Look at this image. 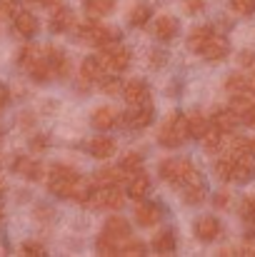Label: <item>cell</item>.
Returning <instances> with one entry per match:
<instances>
[{
  "label": "cell",
  "mask_w": 255,
  "mask_h": 257,
  "mask_svg": "<svg viewBox=\"0 0 255 257\" xmlns=\"http://www.w3.org/2000/svg\"><path fill=\"white\" fill-rule=\"evenodd\" d=\"M120 122L130 130H143L153 122V107L148 102L143 105H130L128 112H120Z\"/></svg>",
  "instance_id": "ba28073f"
},
{
  "label": "cell",
  "mask_w": 255,
  "mask_h": 257,
  "mask_svg": "<svg viewBox=\"0 0 255 257\" xmlns=\"http://www.w3.org/2000/svg\"><path fill=\"white\" fill-rule=\"evenodd\" d=\"M125 177H133V175H128V172L118 165V168H105V170L95 172L93 182H95V187H103V185H120Z\"/></svg>",
  "instance_id": "cb8c5ba5"
},
{
  "label": "cell",
  "mask_w": 255,
  "mask_h": 257,
  "mask_svg": "<svg viewBox=\"0 0 255 257\" xmlns=\"http://www.w3.org/2000/svg\"><path fill=\"white\" fill-rule=\"evenodd\" d=\"M123 97L128 105H143L148 102V85L143 80H130L123 85Z\"/></svg>",
  "instance_id": "44dd1931"
},
{
  "label": "cell",
  "mask_w": 255,
  "mask_h": 257,
  "mask_svg": "<svg viewBox=\"0 0 255 257\" xmlns=\"http://www.w3.org/2000/svg\"><path fill=\"white\" fill-rule=\"evenodd\" d=\"M230 170H233V158L230 155H225V158H220L215 163V175L220 180H230Z\"/></svg>",
  "instance_id": "f35d334b"
},
{
  "label": "cell",
  "mask_w": 255,
  "mask_h": 257,
  "mask_svg": "<svg viewBox=\"0 0 255 257\" xmlns=\"http://www.w3.org/2000/svg\"><path fill=\"white\" fill-rule=\"evenodd\" d=\"M23 252H25V255H45V247L38 245V242H25V245H23Z\"/></svg>",
  "instance_id": "b9f144b4"
},
{
  "label": "cell",
  "mask_w": 255,
  "mask_h": 257,
  "mask_svg": "<svg viewBox=\"0 0 255 257\" xmlns=\"http://www.w3.org/2000/svg\"><path fill=\"white\" fill-rule=\"evenodd\" d=\"M220 220L215 217V215H203V217H198V222H195V237L198 240H203V242H213V240H218L220 237Z\"/></svg>",
  "instance_id": "7c38bea8"
},
{
  "label": "cell",
  "mask_w": 255,
  "mask_h": 257,
  "mask_svg": "<svg viewBox=\"0 0 255 257\" xmlns=\"http://www.w3.org/2000/svg\"><path fill=\"white\" fill-rule=\"evenodd\" d=\"M158 255H170L175 247H178V240H175V232L173 230H163L153 237V245H150Z\"/></svg>",
  "instance_id": "4316f807"
},
{
  "label": "cell",
  "mask_w": 255,
  "mask_h": 257,
  "mask_svg": "<svg viewBox=\"0 0 255 257\" xmlns=\"http://www.w3.org/2000/svg\"><path fill=\"white\" fill-rule=\"evenodd\" d=\"M230 8H233L238 15H253L255 0H230Z\"/></svg>",
  "instance_id": "60d3db41"
},
{
  "label": "cell",
  "mask_w": 255,
  "mask_h": 257,
  "mask_svg": "<svg viewBox=\"0 0 255 257\" xmlns=\"http://www.w3.org/2000/svg\"><path fill=\"white\" fill-rule=\"evenodd\" d=\"M25 70H28V75L35 80V83H48L55 73H53V65H50V60H48V55H40L38 50H35V55L23 65Z\"/></svg>",
  "instance_id": "9c48e42d"
},
{
  "label": "cell",
  "mask_w": 255,
  "mask_h": 257,
  "mask_svg": "<svg viewBox=\"0 0 255 257\" xmlns=\"http://www.w3.org/2000/svg\"><path fill=\"white\" fill-rule=\"evenodd\" d=\"M75 28V15L70 8H55V13L50 15V30L53 33H68Z\"/></svg>",
  "instance_id": "d6986e66"
},
{
  "label": "cell",
  "mask_w": 255,
  "mask_h": 257,
  "mask_svg": "<svg viewBox=\"0 0 255 257\" xmlns=\"http://www.w3.org/2000/svg\"><path fill=\"white\" fill-rule=\"evenodd\" d=\"M125 192L120 190V185H103V187H95L93 190V197H90V207L95 210H120L125 205Z\"/></svg>",
  "instance_id": "8992f818"
},
{
  "label": "cell",
  "mask_w": 255,
  "mask_h": 257,
  "mask_svg": "<svg viewBox=\"0 0 255 257\" xmlns=\"http://www.w3.org/2000/svg\"><path fill=\"white\" fill-rule=\"evenodd\" d=\"M80 172L75 168H68V165H53L50 168V175H48V190L55 195V197H73L78 185H80Z\"/></svg>",
  "instance_id": "7a4b0ae2"
},
{
  "label": "cell",
  "mask_w": 255,
  "mask_h": 257,
  "mask_svg": "<svg viewBox=\"0 0 255 257\" xmlns=\"http://www.w3.org/2000/svg\"><path fill=\"white\" fill-rule=\"evenodd\" d=\"M78 38H80L83 43L95 45V48H108V45L118 43L120 33H118L115 28H110V25H100V23H95V20H88V23H83V25L78 28Z\"/></svg>",
  "instance_id": "5b68a950"
},
{
  "label": "cell",
  "mask_w": 255,
  "mask_h": 257,
  "mask_svg": "<svg viewBox=\"0 0 255 257\" xmlns=\"http://www.w3.org/2000/svg\"><path fill=\"white\" fill-rule=\"evenodd\" d=\"M20 3L18 0H0V20H8V18H15L18 15V8Z\"/></svg>",
  "instance_id": "ab89813d"
},
{
  "label": "cell",
  "mask_w": 255,
  "mask_h": 257,
  "mask_svg": "<svg viewBox=\"0 0 255 257\" xmlns=\"http://www.w3.org/2000/svg\"><path fill=\"white\" fill-rule=\"evenodd\" d=\"M248 90L255 95V68L250 70V75H248Z\"/></svg>",
  "instance_id": "7dc6e473"
},
{
  "label": "cell",
  "mask_w": 255,
  "mask_h": 257,
  "mask_svg": "<svg viewBox=\"0 0 255 257\" xmlns=\"http://www.w3.org/2000/svg\"><path fill=\"white\" fill-rule=\"evenodd\" d=\"M115 0H85V10L90 18H100V15H108L113 10Z\"/></svg>",
  "instance_id": "1f68e13d"
},
{
  "label": "cell",
  "mask_w": 255,
  "mask_h": 257,
  "mask_svg": "<svg viewBox=\"0 0 255 257\" xmlns=\"http://www.w3.org/2000/svg\"><path fill=\"white\" fill-rule=\"evenodd\" d=\"M205 195H208V190H205V182H203L200 175L183 187V200H185L188 205H200V202L205 200Z\"/></svg>",
  "instance_id": "603a6c76"
},
{
  "label": "cell",
  "mask_w": 255,
  "mask_h": 257,
  "mask_svg": "<svg viewBox=\"0 0 255 257\" xmlns=\"http://www.w3.org/2000/svg\"><path fill=\"white\" fill-rule=\"evenodd\" d=\"M13 28L18 35L23 38H33L38 33V18L30 13V10H18V15L13 18Z\"/></svg>",
  "instance_id": "2e32d148"
},
{
  "label": "cell",
  "mask_w": 255,
  "mask_h": 257,
  "mask_svg": "<svg viewBox=\"0 0 255 257\" xmlns=\"http://www.w3.org/2000/svg\"><path fill=\"white\" fill-rule=\"evenodd\" d=\"M125 240H130L128 220L123 215H110L105 227H103V232H100V237H98V242H95V250L100 255H115Z\"/></svg>",
  "instance_id": "6da1fadb"
},
{
  "label": "cell",
  "mask_w": 255,
  "mask_h": 257,
  "mask_svg": "<svg viewBox=\"0 0 255 257\" xmlns=\"http://www.w3.org/2000/svg\"><path fill=\"white\" fill-rule=\"evenodd\" d=\"M225 90H228L230 95H235V92H250V90H248V75H238V73L228 75Z\"/></svg>",
  "instance_id": "d6a6232c"
},
{
  "label": "cell",
  "mask_w": 255,
  "mask_h": 257,
  "mask_svg": "<svg viewBox=\"0 0 255 257\" xmlns=\"http://www.w3.org/2000/svg\"><path fill=\"white\" fill-rule=\"evenodd\" d=\"M90 122H93L95 130H103L105 133V130H113L120 122V112H115L113 107H98V110H93Z\"/></svg>",
  "instance_id": "9a60e30c"
},
{
  "label": "cell",
  "mask_w": 255,
  "mask_h": 257,
  "mask_svg": "<svg viewBox=\"0 0 255 257\" xmlns=\"http://www.w3.org/2000/svg\"><path fill=\"white\" fill-rule=\"evenodd\" d=\"M240 63H243L245 68H250V70H253V68H255V53H250V50L240 53Z\"/></svg>",
  "instance_id": "ee69618b"
},
{
  "label": "cell",
  "mask_w": 255,
  "mask_h": 257,
  "mask_svg": "<svg viewBox=\"0 0 255 257\" xmlns=\"http://www.w3.org/2000/svg\"><path fill=\"white\" fill-rule=\"evenodd\" d=\"M223 130L220 127H215V125H210V130L203 135V145H205V150L208 153H218L220 148H223Z\"/></svg>",
  "instance_id": "f546056e"
},
{
  "label": "cell",
  "mask_w": 255,
  "mask_h": 257,
  "mask_svg": "<svg viewBox=\"0 0 255 257\" xmlns=\"http://www.w3.org/2000/svg\"><path fill=\"white\" fill-rule=\"evenodd\" d=\"M205 8V0H185V10L188 13H198Z\"/></svg>",
  "instance_id": "7bdbcfd3"
},
{
  "label": "cell",
  "mask_w": 255,
  "mask_h": 257,
  "mask_svg": "<svg viewBox=\"0 0 255 257\" xmlns=\"http://www.w3.org/2000/svg\"><path fill=\"white\" fill-rule=\"evenodd\" d=\"M120 255H145L148 252V247L140 242V240H125L123 245H120V250H118Z\"/></svg>",
  "instance_id": "8d00e7d4"
},
{
  "label": "cell",
  "mask_w": 255,
  "mask_h": 257,
  "mask_svg": "<svg viewBox=\"0 0 255 257\" xmlns=\"http://www.w3.org/2000/svg\"><path fill=\"white\" fill-rule=\"evenodd\" d=\"M150 15H153V10L148 5H138V8L130 10V25L133 28H143V25H148Z\"/></svg>",
  "instance_id": "836d02e7"
},
{
  "label": "cell",
  "mask_w": 255,
  "mask_h": 257,
  "mask_svg": "<svg viewBox=\"0 0 255 257\" xmlns=\"http://www.w3.org/2000/svg\"><path fill=\"white\" fill-rule=\"evenodd\" d=\"M228 50H230V45L223 35H210L208 43L198 50V55H203L205 60H223L228 55Z\"/></svg>",
  "instance_id": "4fadbf2b"
},
{
  "label": "cell",
  "mask_w": 255,
  "mask_h": 257,
  "mask_svg": "<svg viewBox=\"0 0 255 257\" xmlns=\"http://www.w3.org/2000/svg\"><path fill=\"white\" fill-rule=\"evenodd\" d=\"M133 215H135V222H138L140 227H153V225L160 222V217H163V207H160L158 202L138 200V207H135Z\"/></svg>",
  "instance_id": "30bf717a"
},
{
  "label": "cell",
  "mask_w": 255,
  "mask_h": 257,
  "mask_svg": "<svg viewBox=\"0 0 255 257\" xmlns=\"http://www.w3.org/2000/svg\"><path fill=\"white\" fill-rule=\"evenodd\" d=\"M148 192H150V177L143 170H138L130 177V182H128V197H133V200H145Z\"/></svg>",
  "instance_id": "7402d4cb"
},
{
  "label": "cell",
  "mask_w": 255,
  "mask_h": 257,
  "mask_svg": "<svg viewBox=\"0 0 255 257\" xmlns=\"http://www.w3.org/2000/svg\"><path fill=\"white\" fill-rule=\"evenodd\" d=\"M228 200H230V195H228V192H218V195L213 197L215 207H225V205H228Z\"/></svg>",
  "instance_id": "f6af8a7d"
},
{
  "label": "cell",
  "mask_w": 255,
  "mask_h": 257,
  "mask_svg": "<svg viewBox=\"0 0 255 257\" xmlns=\"http://www.w3.org/2000/svg\"><path fill=\"white\" fill-rule=\"evenodd\" d=\"M250 175H253V170L248 165V158H233V170H230V180L233 182H248Z\"/></svg>",
  "instance_id": "f1b7e54d"
},
{
  "label": "cell",
  "mask_w": 255,
  "mask_h": 257,
  "mask_svg": "<svg viewBox=\"0 0 255 257\" xmlns=\"http://www.w3.org/2000/svg\"><path fill=\"white\" fill-rule=\"evenodd\" d=\"M188 138H190V127H188V115H183V112H173L160 125V133H158V143L168 150L180 148Z\"/></svg>",
  "instance_id": "3957f363"
},
{
  "label": "cell",
  "mask_w": 255,
  "mask_h": 257,
  "mask_svg": "<svg viewBox=\"0 0 255 257\" xmlns=\"http://www.w3.org/2000/svg\"><path fill=\"white\" fill-rule=\"evenodd\" d=\"M120 168L128 172V175H135V172L143 168V155H140V153H128V155L120 160Z\"/></svg>",
  "instance_id": "e575fe53"
},
{
  "label": "cell",
  "mask_w": 255,
  "mask_h": 257,
  "mask_svg": "<svg viewBox=\"0 0 255 257\" xmlns=\"http://www.w3.org/2000/svg\"><path fill=\"white\" fill-rule=\"evenodd\" d=\"M253 105H255V100L248 95V92H235V95H233V100H230V110H233L235 115H240V117H243Z\"/></svg>",
  "instance_id": "4dcf8cb0"
},
{
  "label": "cell",
  "mask_w": 255,
  "mask_h": 257,
  "mask_svg": "<svg viewBox=\"0 0 255 257\" xmlns=\"http://www.w3.org/2000/svg\"><path fill=\"white\" fill-rule=\"evenodd\" d=\"M115 150H118V145H115V140L108 138V135H95V138L88 143V153H90L93 158H98V160L113 158Z\"/></svg>",
  "instance_id": "5bb4252c"
},
{
  "label": "cell",
  "mask_w": 255,
  "mask_h": 257,
  "mask_svg": "<svg viewBox=\"0 0 255 257\" xmlns=\"http://www.w3.org/2000/svg\"><path fill=\"white\" fill-rule=\"evenodd\" d=\"M178 30H180V23L173 15H158V20L153 25V35L158 40H173L178 35Z\"/></svg>",
  "instance_id": "e0dca14e"
},
{
  "label": "cell",
  "mask_w": 255,
  "mask_h": 257,
  "mask_svg": "<svg viewBox=\"0 0 255 257\" xmlns=\"http://www.w3.org/2000/svg\"><path fill=\"white\" fill-rule=\"evenodd\" d=\"M0 220H3V205H0Z\"/></svg>",
  "instance_id": "f907efd6"
},
{
  "label": "cell",
  "mask_w": 255,
  "mask_h": 257,
  "mask_svg": "<svg viewBox=\"0 0 255 257\" xmlns=\"http://www.w3.org/2000/svg\"><path fill=\"white\" fill-rule=\"evenodd\" d=\"M13 170L18 172V175H23L25 180H40V177H43V165H40L38 160L28 158V155H20V158H15V163H13Z\"/></svg>",
  "instance_id": "ac0fdd59"
},
{
  "label": "cell",
  "mask_w": 255,
  "mask_h": 257,
  "mask_svg": "<svg viewBox=\"0 0 255 257\" xmlns=\"http://www.w3.org/2000/svg\"><path fill=\"white\" fill-rule=\"evenodd\" d=\"M188 127H190V138H200L203 140V135L210 130V120L203 115V112H198V110H193V112H188Z\"/></svg>",
  "instance_id": "484cf974"
},
{
  "label": "cell",
  "mask_w": 255,
  "mask_h": 257,
  "mask_svg": "<svg viewBox=\"0 0 255 257\" xmlns=\"http://www.w3.org/2000/svg\"><path fill=\"white\" fill-rule=\"evenodd\" d=\"M40 3H43V5H48V8H58L63 0H40Z\"/></svg>",
  "instance_id": "c3c4849f"
},
{
  "label": "cell",
  "mask_w": 255,
  "mask_h": 257,
  "mask_svg": "<svg viewBox=\"0 0 255 257\" xmlns=\"http://www.w3.org/2000/svg\"><path fill=\"white\" fill-rule=\"evenodd\" d=\"M45 55H48V60L53 65V73L58 78H68L70 75V60H68L65 50H60V48H45Z\"/></svg>",
  "instance_id": "ffe728a7"
},
{
  "label": "cell",
  "mask_w": 255,
  "mask_h": 257,
  "mask_svg": "<svg viewBox=\"0 0 255 257\" xmlns=\"http://www.w3.org/2000/svg\"><path fill=\"white\" fill-rule=\"evenodd\" d=\"M100 60H103V65L108 68V70H113V73H125L128 68H130V50L125 48V45H118V43H113V45H108V48H100V55H98Z\"/></svg>",
  "instance_id": "52a82bcc"
},
{
  "label": "cell",
  "mask_w": 255,
  "mask_h": 257,
  "mask_svg": "<svg viewBox=\"0 0 255 257\" xmlns=\"http://www.w3.org/2000/svg\"><path fill=\"white\" fill-rule=\"evenodd\" d=\"M100 90L105 95H118V92H123V83L118 80V75H105L100 80Z\"/></svg>",
  "instance_id": "d590c367"
},
{
  "label": "cell",
  "mask_w": 255,
  "mask_h": 257,
  "mask_svg": "<svg viewBox=\"0 0 255 257\" xmlns=\"http://www.w3.org/2000/svg\"><path fill=\"white\" fill-rule=\"evenodd\" d=\"M0 192H3V177H0Z\"/></svg>",
  "instance_id": "816d5d0a"
},
{
  "label": "cell",
  "mask_w": 255,
  "mask_h": 257,
  "mask_svg": "<svg viewBox=\"0 0 255 257\" xmlns=\"http://www.w3.org/2000/svg\"><path fill=\"white\" fill-rule=\"evenodd\" d=\"M213 125L215 127H220L225 135H230V133H235V127H238V115L228 107V110H215L213 112Z\"/></svg>",
  "instance_id": "d4e9b609"
},
{
  "label": "cell",
  "mask_w": 255,
  "mask_h": 257,
  "mask_svg": "<svg viewBox=\"0 0 255 257\" xmlns=\"http://www.w3.org/2000/svg\"><path fill=\"white\" fill-rule=\"evenodd\" d=\"M210 35H215V30H213L210 25H200V28H193V30H190V35H188V48L198 53V50H200V48H203V45L208 43V38H210Z\"/></svg>",
  "instance_id": "83f0119b"
},
{
  "label": "cell",
  "mask_w": 255,
  "mask_h": 257,
  "mask_svg": "<svg viewBox=\"0 0 255 257\" xmlns=\"http://www.w3.org/2000/svg\"><path fill=\"white\" fill-rule=\"evenodd\" d=\"M105 65H103V60L98 58V55H88L83 60V65H80V80H83L85 85H93V83H98L100 85V80L105 78Z\"/></svg>",
  "instance_id": "8fae6325"
},
{
  "label": "cell",
  "mask_w": 255,
  "mask_h": 257,
  "mask_svg": "<svg viewBox=\"0 0 255 257\" xmlns=\"http://www.w3.org/2000/svg\"><path fill=\"white\" fill-rule=\"evenodd\" d=\"M240 217L245 222H255V195H245L240 202Z\"/></svg>",
  "instance_id": "74e56055"
},
{
  "label": "cell",
  "mask_w": 255,
  "mask_h": 257,
  "mask_svg": "<svg viewBox=\"0 0 255 257\" xmlns=\"http://www.w3.org/2000/svg\"><path fill=\"white\" fill-rule=\"evenodd\" d=\"M250 158L255 160V140H250Z\"/></svg>",
  "instance_id": "681fc988"
},
{
  "label": "cell",
  "mask_w": 255,
  "mask_h": 257,
  "mask_svg": "<svg viewBox=\"0 0 255 257\" xmlns=\"http://www.w3.org/2000/svg\"><path fill=\"white\" fill-rule=\"evenodd\" d=\"M200 172L195 170V165L188 160V158H168L160 163V177L173 185V187H185L190 180H195Z\"/></svg>",
  "instance_id": "277c9868"
},
{
  "label": "cell",
  "mask_w": 255,
  "mask_h": 257,
  "mask_svg": "<svg viewBox=\"0 0 255 257\" xmlns=\"http://www.w3.org/2000/svg\"><path fill=\"white\" fill-rule=\"evenodd\" d=\"M243 122H245L250 130H255V105L248 110V112H245V115H243Z\"/></svg>",
  "instance_id": "bcb514c9"
}]
</instances>
